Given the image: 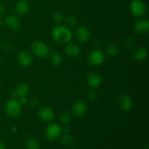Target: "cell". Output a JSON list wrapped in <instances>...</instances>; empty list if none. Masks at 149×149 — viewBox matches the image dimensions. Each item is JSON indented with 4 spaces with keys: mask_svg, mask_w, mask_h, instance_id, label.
I'll return each mask as SVG.
<instances>
[{
    "mask_svg": "<svg viewBox=\"0 0 149 149\" xmlns=\"http://www.w3.org/2000/svg\"><path fill=\"white\" fill-rule=\"evenodd\" d=\"M52 37L58 43L68 44L72 39L73 33L69 28L59 24L52 29Z\"/></svg>",
    "mask_w": 149,
    "mask_h": 149,
    "instance_id": "obj_1",
    "label": "cell"
},
{
    "mask_svg": "<svg viewBox=\"0 0 149 149\" xmlns=\"http://www.w3.org/2000/svg\"><path fill=\"white\" fill-rule=\"evenodd\" d=\"M4 111L9 116L15 118L20 116L22 111V106L20 104L18 100L12 98L6 102L4 105Z\"/></svg>",
    "mask_w": 149,
    "mask_h": 149,
    "instance_id": "obj_2",
    "label": "cell"
},
{
    "mask_svg": "<svg viewBox=\"0 0 149 149\" xmlns=\"http://www.w3.org/2000/svg\"><path fill=\"white\" fill-rule=\"evenodd\" d=\"M31 50L36 56L45 58L49 55V47L47 44L41 41H34L31 45Z\"/></svg>",
    "mask_w": 149,
    "mask_h": 149,
    "instance_id": "obj_3",
    "label": "cell"
},
{
    "mask_svg": "<svg viewBox=\"0 0 149 149\" xmlns=\"http://www.w3.org/2000/svg\"><path fill=\"white\" fill-rule=\"evenodd\" d=\"M45 135L49 141H55L62 135V127L55 122L49 124L45 129Z\"/></svg>",
    "mask_w": 149,
    "mask_h": 149,
    "instance_id": "obj_4",
    "label": "cell"
},
{
    "mask_svg": "<svg viewBox=\"0 0 149 149\" xmlns=\"http://www.w3.org/2000/svg\"><path fill=\"white\" fill-rule=\"evenodd\" d=\"M130 10L135 17H141L146 12V6L142 0H133L130 3Z\"/></svg>",
    "mask_w": 149,
    "mask_h": 149,
    "instance_id": "obj_5",
    "label": "cell"
},
{
    "mask_svg": "<svg viewBox=\"0 0 149 149\" xmlns=\"http://www.w3.org/2000/svg\"><path fill=\"white\" fill-rule=\"evenodd\" d=\"M105 61V55L101 50L95 49L91 51L88 55V62L93 66L101 65Z\"/></svg>",
    "mask_w": 149,
    "mask_h": 149,
    "instance_id": "obj_6",
    "label": "cell"
},
{
    "mask_svg": "<svg viewBox=\"0 0 149 149\" xmlns=\"http://www.w3.org/2000/svg\"><path fill=\"white\" fill-rule=\"evenodd\" d=\"M75 36L79 43L85 44L90 40V32L85 26H79L76 30Z\"/></svg>",
    "mask_w": 149,
    "mask_h": 149,
    "instance_id": "obj_7",
    "label": "cell"
},
{
    "mask_svg": "<svg viewBox=\"0 0 149 149\" xmlns=\"http://www.w3.org/2000/svg\"><path fill=\"white\" fill-rule=\"evenodd\" d=\"M133 29L139 34H144L149 31V21L148 19L140 18L135 20L133 24Z\"/></svg>",
    "mask_w": 149,
    "mask_h": 149,
    "instance_id": "obj_8",
    "label": "cell"
},
{
    "mask_svg": "<svg viewBox=\"0 0 149 149\" xmlns=\"http://www.w3.org/2000/svg\"><path fill=\"white\" fill-rule=\"evenodd\" d=\"M118 106L124 111H130L132 109V100L127 94H122L118 97Z\"/></svg>",
    "mask_w": 149,
    "mask_h": 149,
    "instance_id": "obj_9",
    "label": "cell"
},
{
    "mask_svg": "<svg viewBox=\"0 0 149 149\" xmlns=\"http://www.w3.org/2000/svg\"><path fill=\"white\" fill-rule=\"evenodd\" d=\"M39 117L41 120L45 122H49L55 118V112L52 108L49 106H43L39 110Z\"/></svg>",
    "mask_w": 149,
    "mask_h": 149,
    "instance_id": "obj_10",
    "label": "cell"
},
{
    "mask_svg": "<svg viewBox=\"0 0 149 149\" xmlns=\"http://www.w3.org/2000/svg\"><path fill=\"white\" fill-rule=\"evenodd\" d=\"M17 61L21 66L29 67L31 65L33 62V55L28 51L23 50L19 52L17 55Z\"/></svg>",
    "mask_w": 149,
    "mask_h": 149,
    "instance_id": "obj_11",
    "label": "cell"
},
{
    "mask_svg": "<svg viewBox=\"0 0 149 149\" xmlns=\"http://www.w3.org/2000/svg\"><path fill=\"white\" fill-rule=\"evenodd\" d=\"M87 106L84 100H77L72 106V113L77 117H81L85 114Z\"/></svg>",
    "mask_w": 149,
    "mask_h": 149,
    "instance_id": "obj_12",
    "label": "cell"
},
{
    "mask_svg": "<svg viewBox=\"0 0 149 149\" xmlns=\"http://www.w3.org/2000/svg\"><path fill=\"white\" fill-rule=\"evenodd\" d=\"M4 23H5V25L9 29L13 31L19 29L21 26V21L20 20V19L14 15H7L4 19Z\"/></svg>",
    "mask_w": 149,
    "mask_h": 149,
    "instance_id": "obj_13",
    "label": "cell"
},
{
    "mask_svg": "<svg viewBox=\"0 0 149 149\" xmlns=\"http://www.w3.org/2000/svg\"><path fill=\"white\" fill-rule=\"evenodd\" d=\"M87 81L88 85L92 88H97L102 83V77L98 73L90 72L87 77Z\"/></svg>",
    "mask_w": 149,
    "mask_h": 149,
    "instance_id": "obj_14",
    "label": "cell"
},
{
    "mask_svg": "<svg viewBox=\"0 0 149 149\" xmlns=\"http://www.w3.org/2000/svg\"><path fill=\"white\" fill-rule=\"evenodd\" d=\"M65 54L70 58H77L80 55L81 49L77 45L74 43L67 44L65 47Z\"/></svg>",
    "mask_w": 149,
    "mask_h": 149,
    "instance_id": "obj_15",
    "label": "cell"
},
{
    "mask_svg": "<svg viewBox=\"0 0 149 149\" xmlns=\"http://www.w3.org/2000/svg\"><path fill=\"white\" fill-rule=\"evenodd\" d=\"M30 91V87L27 84L25 83H20L16 86L15 89L13 92L15 94V97H26Z\"/></svg>",
    "mask_w": 149,
    "mask_h": 149,
    "instance_id": "obj_16",
    "label": "cell"
},
{
    "mask_svg": "<svg viewBox=\"0 0 149 149\" xmlns=\"http://www.w3.org/2000/svg\"><path fill=\"white\" fill-rule=\"evenodd\" d=\"M29 10V4L26 0H19L15 5V11L20 15L27 14Z\"/></svg>",
    "mask_w": 149,
    "mask_h": 149,
    "instance_id": "obj_17",
    "label": "cell"
},
{
    "mask_svg": "<svg viewBox=\"0 0 149 149\" xmlns=\"http://www.w3.org/2000/svg\"><path fill=\"white\" fill-rule=\"evenodd\" d=\"M148 57V52L146 49L142 47L137 48L133 53V58L138 61H145Z\"/></svg>",
    "mask_w": 149,
    "mask_h": 149,
    "instance_id": "obj_18",
    "label": "cell"
},
{
    "mask_svg": "<svg viewBox=\"0 0 149 149\" xmlns=\"http://www.w3.org/2000/svg\"><path fill=\"white\" fill-rule=\"evenodd\" d=\"M49 62L54 66H59L63 62V57L58 52H53L49 55Z\"/></svg>",
    "mask_w": 149,
    "mask_h": 149,
    "instance_id": "obj_19",
    "label": "cell"
},
{
    "mask_svg": "<svg viewBox=\"0 0 149 149\" xmlns=\"http://www.w3.org/2000/svg\"><path fill=\"white\" fill-rule=\"evenodd\" d=\"M105 52L108 55L111 57H114L119 53V47L113 43L107 45L105 47Z\"/></svg>",
    "mask_w": 149,
    "mask_h": 149,
    "instance_id": "obj_20",
    "label": "cell"
},
{
    "mask_svg": "<svg viewBox=\"0 0 149 149\" xmlns=\"http://www.w3.org/2000/svg\"><path fill=\"white\" fill-rule=\"evenodd\" d=\"M26 149H39V143L36 138H29L26 142Z\"/></svg>",
    "mask_w": 149,
    "mask_h": 149,
    "instance_id": "obj_21",
    "label": "cell"
},
{
    "mask_svg": "<svg viewBox=\"0 0 149 149\" xmlns=\"http://www.w3.org/2000/svg\"><path fill=\"white\" fill-rule=\"evenodd\" d=\"M64 21H65V26L69 28L70 29H72V28H75L77 25V20L74 16L72 15H69L65 17L64 19Z\"/></svg>",
    "mask_w": 149,
    "mask_h": 149,
    "instance_id": "obj_22",
    "label": "cell"
},
{
    "mask_svg": "<svg viewBox=\"0 0 149 149\" xmlns=\"http://www.w3.org/2000/svg\"><path fill=\"white\" fill-rule=\"evenodd\" d=\"M61 123L64 125H68L71 121V116L68 112H63L60 116Z\"/></svg>",
    "mask_w": 149,
    "mask_h": 149,
    "instance_id": "obj_23",
    "label": "cell"
},
{
    "mask_svg": "<svg viewBox=\"0 0 149 149\" xmlns=\"http://www.w3.org/2000/svg\"><path fill=\"white\" fill-rule=\"evenodd\" d=\"M52 19L56 24H61L64 21V15L61 12L57 11L52 15Z\"/></svg>",
    "mask_w": 149,
    "mask_h": 149,
    "instance_id": "obj_24",
    "label": "cell"
},
{
    "mask_svg": "<svg viewBox=\"0 0 149 149\" xmlns=\"http://www.w3.org/2000/svg\"><path fill=\"white\" fill-rule=\"evenodd\" d=\"M61 142L65 146H70L73 143V137L70 134L65 133L61 136Z\"/></svg>",
    "mask_w": 149,
    "mask_h": 149,
    "instance_id": "obj_25",
    "label": "cell"
},
{
    "mask_svg": "<svg viewBox=\"0 0 149 149\" xmlns=\"http://www.w3.org/2000/svg\"><path fill=\"white\" fill-rule=\"evenodd\" d=\"M97 97V94L95 90H90L87 93V99L90 101H94Z\"/></svg>",
    "mask_w": 149,
    "mask_h": 149,
    "instance_id": "obj_26",
    "label": "cell"
},
{
    "mask_svg": "<svg viewBox=\"0 0 149 149\" xmlns=\"http://www.w3.org/2000/svg\"><path fill=\"white\" fill-rule=\"evenodd\" d=\"M29 103L30 104V106H33V107H36V106H37L39 105V100L36 97H33L29 100Z\"/></svg>",
    "mask_w": 149,
    "mask_h": 149,
    "instance_id": "obj_27",
    "label": "cell"
},
{
    "mask_svg": "<svg viewBox=\"0 0 149 149\" xmlns=\"http://www.w3.org/2000/svg\"><path fill=\"white\" fill-rule=\"evenodd\" d=\"M5 12H6L5 5H4L2 2L0 1V17L4 15L5 14Z\"/></svg>",
    "mask_w": 149,
    "mask_h": 149,
    "instance_id": "obj_28",
    "label": "cell"
},
{
    "mask_svg": "<svg viewBox=\"0 0 149 149\" xmlns=\"http://www.w3.org/2000/svg\"><path fill=\"white\" fill-rule=\"evenodd\" d=\"M18 102H19V103H20V104L21 105V106H23V105H25V104H26V103H27L28 100H27V98H26V97H19Z\"/></svg>",
    "mask_w": 149,
    "mask_h": 149,
    "instance_id": "obj_29",
    "label": "cell"
},
{
    "mask_svg": "<svg viewBox=\"0 0 149 149\" xmlns=\"http://www.w3.org/2000/svg\"><path fill=\"white\" fill-rule=\"evenodd\" d=\"M70 131V127L68 125H64V127H62V132H63L64 133H68V132Z\"/></svg>",
    "mask_w": 149,
    "mask_h": 149,
    "instance_id": "obj_30",
    "label": "cell"
},
{
    "mask_svg": "<svg viewBox=\"0 0 149 149\" xmlns=\"http://www.w3.org/2000/svg\"><path fill=\"white\" fill-rule=\"evenodd\" d=\"M0 149H6L5 144L1 141H0Z\"/></svg>",
    "mask_w": 149,
    "mask_h": 149,
    "instance_id": "obj_31",
    "label": "cell"
},
{
    "mask_svg": "<svg viewBox=\"0 0 149 149\" xmlns=\"http://www.w3.org/2000/svg\"><path fill=\"white\" fill-rule=\"evenodd\" d=\"M3 24H4V21H3V20L0 18V28L2 27Z\"/></svg>",
    "mask_w": 149,
    "mask_h": 149,
    "instance_id": "obj_32",
    "label": "cell"
},
{
    "mask_svg": "<svg viewBox=\"0 0 149 149\" xmlns=\"http://www.w3.org/2000/svg\"><path fill=\"white\" fill-rule=\"evenodd\" d=\"M1 36H0V44H1Z\"/></svg>",
    "mask_w": 149,
    "mask_h": 149,
    "instance_id": "obj_33",
    "label": "cell"
}]
</instances>
